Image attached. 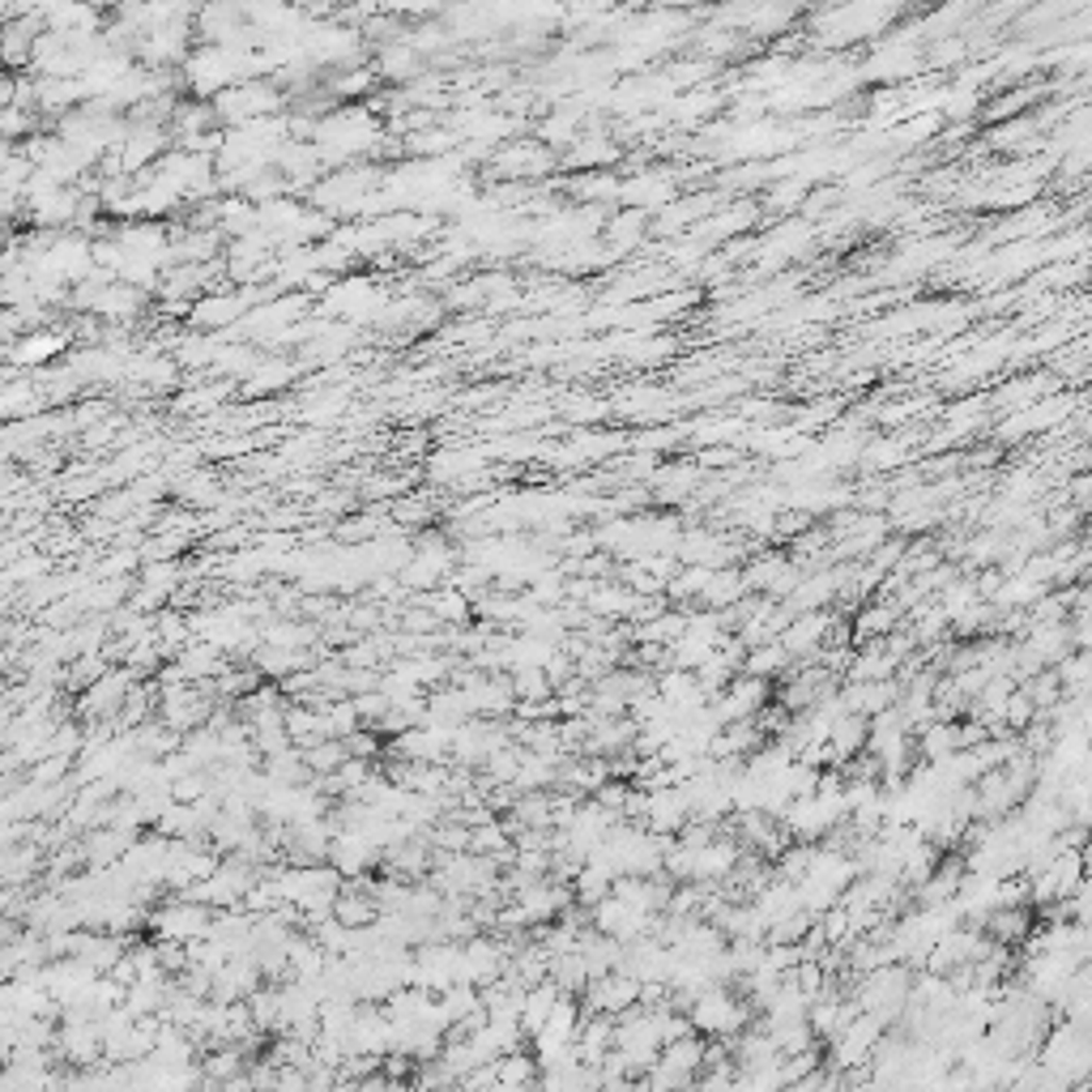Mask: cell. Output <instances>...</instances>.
Instances as JSON below:
<instances>
[{"label":"cell","mask_w":1092,"mask_h":1092,"mask_svg":"<svg viewBox=\"0 0 1092 1092\" xmlns=\"http://www.w3.org/2000/svg\"><path fill=\"white\" fill-rule=\"evenodd\" d=\"M768 700H772V682H768V678L734 674V678H729V682L708 700V708L721 717V725H729V721H746V717H755Z\"/></svg>","instance_id":"cell-1"},{"label":"cell","mask_w":1092,"mask_h":1092,"mask_svg":"<svg viewBox=\"0 0 1092 1092\" xmlns=\"http://www.w3.org/2000/svg\"><path fill=\"white\" fill-rule=\"evenodd\" d=\"M832 623H836V614H832L828 606H823V610H798V614L789 619V627L781 631V644L789 648L793 661H815L819 648L828 644Z\"/></svg>","instance_id":"cell-2"},{"label":"cell","mask_w":1092,"mask_h":1092,"mask_svg":"<svg viewBox=\"0 0 1092 1092\" xmlns=\"http://www.w3.org/2000/svg\"><path fill=\"white\" fill-rule=\"evenodd\" d=\"M1032 904H994L985 917H981V930L994 938V943H1007V947H1024V938L1032 934Z\"/></svg>","instance_id":"cell-3"},{"label":"cell","mask_w":1092,"mask_h":1092,"mask_svg":"<svg viewBox=\"0 0 1092 1092\" xmlns=\"http://www.w3.org/2000/svg\"><path fill=\"white\" fill-rule=\"evenodd\" d=\"M1019 644L1041 661V665H1058L1071 648H1075V636H1071V623L1062 619V623H1032L1024 636H1019Z\"/></svg>","instance_id":"cell-4"},{"label":"cell","mask_w":1092,"mask_h":1092,"mask_svg":"<svg viewBox=\"0 0 1092 1092\" xmlns=\"http://www.w3.org/2000/svg\"><path fill=\"white\" fill-rule=\"evenodd\" d=\"M746 593H751V589H746V580H742V567H738V563H725V567L712 572L708 589L700 593V606H708V610H729V606L742 601Z\"/></svg>","instance_id":"cell-5"},{"label":"cell","mask_w":1092,"mask_h":1092,"mask_svg":"<svg viewBox=\"0 0 1092 1092\" xmlns=\"http://www.w3.org/2000/svg\"><path fill=\"white\" fill-rule=\"evenodd\" d=\"M1054 674H1058V682H1062L1066 695L1092 691V648H1071V653L1054 665Z\"/></svg>","instance_id":"cell-6"},{"label":"cell","mask_w":1092,"mask_h":1092,"mask_svg":"<svg viewBox=\"0 0 1092 1092\" xmlns=\"http://www.w3.org/2000/svg\"><path fill=\"white\" fill-rule=\"evenodd\" d=\"M303 759H307V768H311V776H328V772H337L346 759H350V751H346V738H316L311 746H303Z\"/></svg>","instance_id":"cell-7"},{"label":"cell","mask_w":1092,"mask_h":1092,"mask_svg":"<svg viewBox=\"0 0 1092 1092\" xmlns=\"http://www.w3.org/2000/svg\"><path fill=\"white\" fill-rule=\"evenodd\" d=\"M512 691H516V700L542 704V700L555 695V682H550L546 665H520V670H512Z\"/></svg>","instance_id":"cell-8"},{"label":"cell","mask_w":1092,"mask_h":1092,"mask_svg":"<svg viewBox=\"0 0 1092 1092\" xmlns=\"http://www.w3.org/2000/svg\"><path fill=\"white\" fill-rule=\"evenodd\" d=\"M1024 691H1028V700L1037 704V712H1049L1066 691H1062V682H1058V674H1054V665H1045V670H1037L1032 678H1024Z\"/></svg>","instance_id":"cell-9"},{"label":"cell","mask_w":1092,"mask_h":1092,"mask_svg":"<svg viewBox=\"0 0 1092 1092\" xmlns=\"http://www.w3.org/2000/svg\"><path fill=\"white\" fill-rule=\"evenodd\" d=\"M1032 717H1037V704L1028 700V691H1024V687H1015V691H1011V700H1007V708H1002V725L1019 734Z\"/></svg>","instance_id":"cell-10"}]
</instances>
